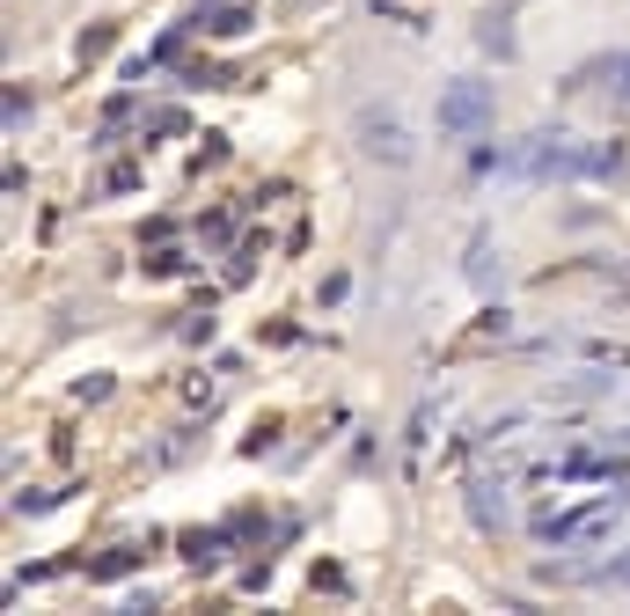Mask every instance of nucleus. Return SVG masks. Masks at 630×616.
Here are the masks:
<instances>
[{
  "instance_id": "nucleus-4",
  "label": "nucleus",
  "mask_w": 630,
  "mask_h": 616,
  "mask_svg": "<svg viewBox=\"0 0 630 616\" xmlns=\"http://www.w3.org/2000/svg\"><path fill=\"white\" fill-rule=\"evenodd\" d=\"M484 52H499V60H506V52H513V30H506V23H499V15H484Z\"/></svg>"
},
{
  "instance_id": "nucleus-3",
  "label": "nucleus",
  "mask_w": 630,
  "mask_h": 616,
  "mask_svg": "<svg viewBox=\"0 0 630 616\" xmlns=\"http://www.w3.org/2000/svg\"><path fill=\"white\" fill-rule=\"evenodd\" d=\"M352 132H360V147L374 154V162H389V169H403V162H411V125L396 118L389 103H360V111H352Z\"/></svg>"
},
{
  "instance_id": "nucleus-2",
  "label": "nucleus",
  "mask_w": 630,
  "mask_h": 616,
  "mask_svg": "<svg viewBox=\"0 0 630 616\" xmlns=\"http://www.w3.org/2000/svg\"><path fill=\"white\" fill-rule=\"evenodd\" d=\"M491 118H499L491 81H470V74H462V81H448V89H440V140H454V147H462V140H484V132H491Z\"/></svg>"
},
{
  "instance_id": "nucleus-1",
  "label": "nucleus",
  "mask_w": 630,
  "mask_h": 616,
  "mask_svg": "<svg viewBox=\"0 0 630 616\" xmlns=\"http://www.w3.org/2000/svg\"><path fill=\"white\" fill-rule=\"evenodd\" d=\"M587 162H594V147H579L571 132H528V140L513 147V177L557 184V177H587Z\"/></svg>"
},
{
  "instance_id": "nucleus-6",
  "label": "nucleus",
  "mask_w": 630,
  "mask_h": 616,
  "mask_svg": "<svg viewBox=\"0 0 630 616\" xmlns=\"http://www.w3.org/2000/svg\"><path fill=\"white\" fill-rule=\"evenodd\" d=\"M608 81H616V95L630 103V52H616V60H608Z\"/></svg>"
},
{
  "instance_id": "nucleus-5",
  "label": "nucleus",
  "mask_w": 630,
  "mask_h": 616,
  "mask_svg": "<svg viewBox=\"0 0 630 616\" xmlns=\"http://www.w3.org/2000/svg\"><path fill=\"white\" fill-rule=\"evenodd\" d=\"M594 580H601V587H630V551L608 557V565H594Z\"/></svg>"
}]
</instances>
